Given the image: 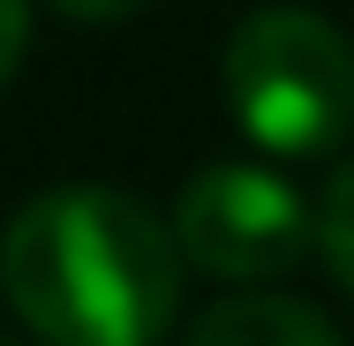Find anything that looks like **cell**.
Returning a JSON list of instances; mask_svg holds the SVG:
<instances>
[{
  "label": "cell",
  "instance_id": "cell-1",
  "mask_svg": "<svg viewBox=\"0 0 354 346\" xmlns=\"http://www.w3.org/2000/svg\"><path fill=\"white\" fill-rule=\"evenodd\" d=\"M0 294L46 346H158L181 309V249L143 196L68 181L8 218Z\"/></svg>",
  "mask_w": 354,
  "mask_h": 346
},
{
  "label": "cell",
  "instance_id": "cell-7",
  "mask_svg": "<svg viewBox=\"0 0 354 346\" xmlns=\"http://www.w3.org/2000/svg\"><path fill=\"white\" fill-rule=\"evenodd\" d=\"M68 23H121V15H136L143 0H53Z\"/></svg>",
  "mask_w": 354,
  "mask_h": 346
},
{
  "label": "cell",
  "instance_id": "cell-6",
  "mask_svg": "<svg viewBox=\"0 0 354 346\" xmlns=\"http://www.w3.org/2000/svg\"><path fill=\"white\" fill-rule=\"evenodd\" d=\"M23 46H30V0H0V90L23 68Z\"/></svg>",
  "mask_w": 354,
  "mask_h": 346
},
{
  "label": "cell",
  "instance_id": "cell-4",
  "mask_svg": "<svg viewBox=\"0 0 354 346\" xmlns=\"http://www.w3.org/2000/svg\"><path fill=\"white\" fill-rule=\"evenodd\" d=\"M181 346H339V331L294 294H226L181 331Z\"/></svg>",
  "mask_w": 354,
  "mask_h": 346
},
{
  "label": "cell",
  "instance_id": "cell-5",
  "mask_svg": "<svg viewBox=\"0 0 354 346\" xmlns=\"http://www.w3.org/2000/svg\"><path fill=\"white\" fill-rule=\"evenodd\" d=\"M317 249H324V271L339 278V294L354 301V158L332 173V189L317 204Z\"/></svg>",
  "mask_w": 354,
  "mask_h": 346
},
{
  "label": "cell",
  "instance_id": "cell-2",
  "mask_svg": "<svg viewBox=\"0 0 354 346\" xmlns=\"http://www.w3.org/2000/svg\"><path fill=\"white\" fill-rule=\"evenodd\" d=\"M218 90L257 151L324 158L354 128V46L317 8H257L226 38Z\"/></svg>",
  "mask_w": 354,
  "mask_h": 346
},
{
  "label": "cell",
  "instance_id": "cell-8",
  "mask_svg": "<svg viewBox=\"0 0 354 346\" xmlns=\"http://www.w3.org/2000/svg\"><path fill=\"white\" fill-rule=\"evenodd\" d=\"M0 346H8V339H0Z\"/></svg>",
  "mask_w": 354,
  "mask_h": 346
},
{
  "label": "cell",
  "instance_id": "cell-3",
  "mask_svg": "<svg viewBox=\"0 0 354 346\" xmlns=\"http://www.w3.org/2000/svg\"><path fill=\"white\" fill-rule=\"evenodd\" d=\"M174 249L181 264L204 278H234V286H257V278H286L309 249H317V211L301 204V189L279 181L272 166H204L181 204H174Z\"/></svg>",
  "mask_w": 354,
  "mask_h": 346
}]
</instances>
